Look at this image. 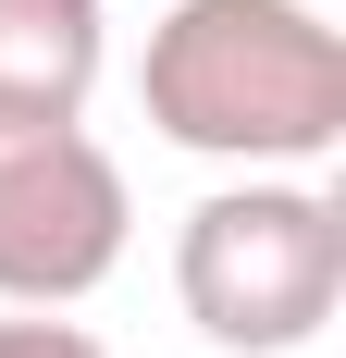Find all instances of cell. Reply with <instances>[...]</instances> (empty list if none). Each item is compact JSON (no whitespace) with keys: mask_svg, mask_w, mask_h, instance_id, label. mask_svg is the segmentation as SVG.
Masks as SVG:
<instances>
[{"mask_svg":"<svg viewBox=\"0 0 346 358\" xmlns=\"http://www.w3.org/2000/svg\"><path fill=\"white\" fill-rule=\"evenodd\" d=\"M137 99L198 161L310 173L346 148V37L310 0H173L148 25Z\"/></svg>","mask_w":346,"mask_h":358,"instance_id":"6da1fadb","label":"cell"},{"mask_svg":"<svg viewBox=\"0 0 346 358\" xmlns=\"http://www.w3.org/2000/svg\"><path fill=\"white\" fill-rule=\"evenodd\" d=\"M173 296L210 346L235 358H297L346 296V210L297 173H247L186 210L173 235Z\"/></svg>","mask_w":346,"mask_h":358,"instance_id":"7a4b0ae2","label":"cell"},{"mask_svg":"<svg viewBox=\"0 0 346 358\" xmlns=\"http://www.w3.org/2000/svg\"><path fill=\"white\" fill-rule=\"evenodd\" d=\"M124 161L87 111H0V309H74L124 259Z\"/></svg>","mask_w":346,"mask_h":358,"instance_id":"3957f363","label":"cell"},{"mask_svg":"<svg viewBox=\"0 0 346 358\" xmlns=\"http://www.w3.org/2000/svg\"><path fill=\"white\" fill-rule=\"evenodd\" d=\"M99 0H0V111H87Z\"/></svg>","mask_w":346,"mask_h":358,"instance_id":"277c9868","label":"cell"},{"mask_svg":"<svg viewBox=\"0 0 346 358\" xmlns=\"http://www.w3.org/2000/svg\"><path fill=\"white\" fill-rule=\"evenodd\" d=\"M0 358H111L87 322H50V309H13L0 322Z\"/></svg>","mask_w":346,"mask_h":358,"instance_id":"5b68a950","label":"cell"}]
</instances>
